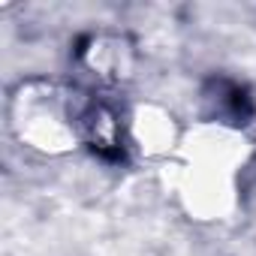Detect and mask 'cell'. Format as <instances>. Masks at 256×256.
Instances as JSON below:
<instances>
[{
  "mask_svg": "<svg viewBox=\"0 0 256 256\" xmlns=\"http://www.w3.org/2000/svg\"><path fill=\"white\" fill-rule=\"evenodd\" d=\"M82 58L90 66V72L100 76L102 82H120L133 70V48L124 36H108V34L94 36L88 40Z\"/></svg>",
  "mask_w": 256,
  "mask_h": 256,
  "instance_id": "4",
  "label": "cell"
},
{
  "mask_svg": "<svg viewBox=\"0 0 256 256\" xmlns=\"http://www.w3.org/2000/svg\"><path fill=\"white\" fill-rule=\"evenodd\" d=\"M250 160V139L226 120H205L184 130L169 160L175 193L193 220H226L238 205V178Z\"/></svg>",
  "mask_w": 256,
  "mask_h": 256,
  "instance_id": "1",
  "label": "cell"
},
{
  "mask_svg": "<svg viewBox=\"0 0 256 256\" xmlns=\"http://www.w3.org/2000/svg\"><path fill=\"white\" fill-rule=\"evenodd\" d=\"M96 100L54 78L18 82L10 94L6 118L12 136L46 157H60L90 142Z\"/></svg>",
  "mask_w": 256,
  "mask_h": 256,
  "instance_id": "2",
  "label": "cell"
},
{
  "mask_svg": "<svg viewBox=\"0 0 256 256\" xmlns=\"http://www.w3.org/2000/svg\"><path fill=\"white\" fill-rule=\"evenodd\" d=\"M124 139L145 160H172L184 130L166 106L145 100L130 106V112L124 114Z\"/></svg>",
  "mask_w": 256,
  "mask_h": 256,
  "instance_id": "3",
  "label": "cell"
}]
</instances>
